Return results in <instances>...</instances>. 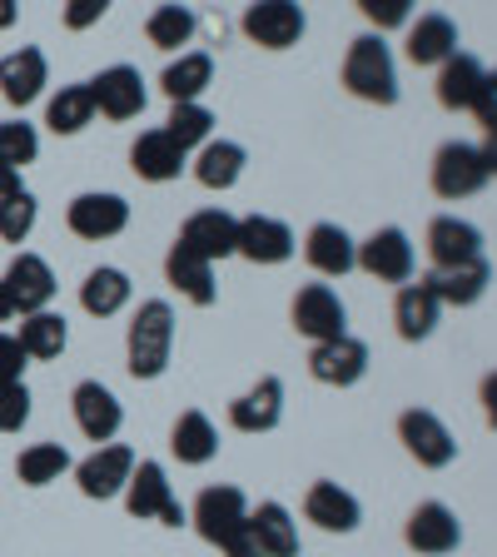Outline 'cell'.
Returning <instances> with one entry per match:
<instances>
[{"label":"cell","mask_w":497,"mask_h":557,"mask_svg":"<svg viewBox=\"0 0 497 557\" xmlns=\"http://www.w3.org/2000/svg\"><path fill=\"white\" fill-rule=\"evenodd\" d=\"M129 373L135 379H160L174 348V309L164 299H145L139 313L129 319Z\"/></svg>","instance_id":"1"},{"label":"cell","mask_w":497,"mask_h":557,"mask_svg":"<svg viewBox=\"0 0 497 557\" xmlns=\"http://www.w3.org/2000/svg\"><path fill=\"white\" fill-rule=\"evenodd\" d=\"M344 85L348 95H359L369 104H394L398 100V70L394 55L383 46L378 35H359L344 55Z\"/></svg>","instance_id":"2"},{"label":"cell","mask_w":497,"mask_h":557,"mask_svg":"<svg viewBox=\"0 0 497 557\" xmlns=\"http://www.w3.org/2000/svg\"><path fill=\"white\" fill-rule=\"evenodd\" d=\"M487 180H493V174H487L483 150H477V145L448 139V145L433 154V189H438L443 199H473Z\"/></svg>","instance_id":"3"},{"label":"cell","mask_w":497,"mask_h":557,"mask_svg":"<svg viewBox=\"0 0 497 557\" xmlns=\"http://www.w3.org/2000/svg\"><path fill=\"white\" fill-rule=\"evenodd\" d=\"M309 21H303V5L299 0H254L244 11V35L264 50H289L303 40Z\"/></svg>","instance_id":"4"},{"label":"cell","mask_w":497,"mask_h":557,"mask_svg":"<svg viewBox=\"0 0 497 557\" xmlns=\"http://www.w3.org/2000/svg\"><path fill=\"white\" fill-rule=\"evenodd\" d=\"M189 518H195V528H199L204 543L224 547L244 522H249V503H244V493L234 483H220V487H204V493H199Z\"/></svg>","instance_id":"5"},{"label":"cell","mask_w":497,"mask_h":557,"mask_svg":"<svg viewBox=\"0 0 497 557\" xmlns=\"http://www.w3.org/2000/svg\"><path fill=\"white\" fill-rule=\"evenodd\" d=\"M294 329H299L303 338H313V344H328V338L348 334L344 299H338L328 284H303V289L294 294Z\"/></svg>","instance_id":"6"},{"label":"cell","mask_w":497,"mask_h":557,"mask_svg":"<svg viewBox=\"0 0 497 557\" xmlns=\"http://www.w3.org/2000/svg\"><path fill=\"white\" fill-rule=\"evenodd\" d=\"M398 438H403V448L413 453L423 468H448L452 458H458V438H452L448 423H443L438 413H428V408H408V413L398 418Z\"/></svg>","instance_id":"7"},{"label":"cell","mask_w":497,"mask_h":557,"mask_svg":"<svg viewBox=\"0 0 497 557\" xmlns=\"http://www.w3.org/2000/svg\"><path fill=\"white\" fill-rule=\"evenodd\" d=\"M359 269L369 278H378V284H408L413 278V244H408V234L398 224L373 230L359 244Z\"/></svg>","instance_id":"8"},{"label":"cell","mask_w":497,"mask_h":557,"mask_svg":"<svg viewBox=\"0 0 497 557\" xmlns=\"http://www.w3.org/2000/svg\"><path fill=\"white\" fill-rule=\"evenodd\" d=\"M125 508L135 512V518H160L164 528H179V522H185V508L174 503V487L160 463H135V473H129V483H125Z\"/></svg>","instance_id":"9"},{"label":"cell","mask_w":497,"mask_h":557,"mask_svg":"<svg viewBox=\"0 0 497 557\" xmlns=\"http://www.w3.org/2000/svg\"><path fill=\"white\" fill-rule=\"evenodd\" d=\"M65 224H70V234H80V239H90V244L115 239V234H125V224H129V205L120 195H100V189H90V195L70 199Z\"/></svg>","instance_id":"10"},{"label":"cell","mask_w":497,"mask_h":557,"mask_svg":"<svg viewBox=\"0 0 497 557\" xmlns=\"http://www.w3.org/2000/svg\"><path fill=\"white\" fill-rule=\"evenodd\" d=\"M403 537H408L413 553L443 557V553H452V547L463 543V522H458V512H452L448 503H418V508L408 512Z\"/></svg>","instance_id":"11"},{"label":"cell","mask_w":497,"mask_h":557,"mask_svg":"<svg viewBox=\"0 0 497 557\" xmlns=\"http://www.w3.org/2000/svg\"><path fill=\"white\" fill-rule=\"evenodd\" d=\"M129 473H135V453L125 448V443H104V448H95L90 458H85L80 468H75V483H80L85 498H115V493H125Z\"/></svg>","instance_id":"12"},{"label":"cell","mask_w":497,"mask_h":557,"mask_svg":"<svg viewBox=\"0 0 497 557\" xmlns=\"http://www.w3.org/2000/svg\"><path fill=\"white\" fill-rule=\"evenodd\" d=\"M309 373L319 383H334V388H348V383H359L369 373V344L353 334H338L328 344H313L309 354Z\"/></svg>","instance_id":"13"},{"label":"cell","mask_w":497,"mask_h":557,"mask_svg":"<svg viewBox=\"0 0 497 557\" xmlns=\"http://www.w3.org/2000/svg\"><path fill=\"white\" fill-rule=\"evenodd\" d=\"M70 408H75V423H80V433L90 443H110L120 433V423H125V408H120V398L104 388V383L85 379L75 394H70Z\"/></svg>","instance_id":"14"},{"label":"cell","mask_w":497,"mask_h":557,"mask_svg":"<svg viewBox=\"0 0 497 557\" xmlns=\"http://www.w3.org/2000/svg\"><path fill=\"white\" fill-rule=\"evenodd\" d=\"M90 95H95V110L104 120H135L145 110V81H139L135 65H110L100 70L90 81Z\"/></svg>","instance_id":"15"},{"label":"cell","mask_w":497,"mask_h":557,"mask_svg":"<svg viewBox=\"0 0 497 557\" xmlns=\"http://www.w3.org/2000/svg\"><path fill=\"white\" fill-rule=\"evenodd\" d=\"M423 284H428V289L438 294V304L468 309V304H477V299L487 294V284H493V264H487V259L477 255V259H468V264L428 269V274H423Z\"/></svg>","instance_id":"16"},{"label":"cell","mask_w":497,"mask_h":557,"mask_svg":"<svg viewBox=\"0 0 497 557\" xmlns=\"http://www.w3.org/2000/svg\"><path fill=\"white\" fill-rule=\"evenodd\" d=\"M5 294H11L15 313H40L55 299V274L40 255H15L5 269Z\"/></svg>","instance_id":"17"},{"label":"cell","mask_w":497,"mask_h":557,"mask_svg":"<svg viewBox=\"0 0 497 557\" xmlns=\"http://www.w3.org/2000/svg\"><path fill=\"white\" fill-rule=\"evenodd\" d=\"M294 230L284 220H269V214H249L239 220V244H234V255L254 259V264H284L294 255Z\"/></svg>","instance_id":"18"},{"label":"cell","mask_w":497,"mask_h":557,"mask_svg":"<svg viewBox=\"0 0 497 557\" xmlns=\"http://www.w3.org/2000/svg\"><path fill=\"white\" fill-rule=\"evenodd\" d=\"M46 81H50V65H46V50H35V46H21V50H11V55L0 60V95L11 104H30V100H40V90H46Z\"/></svg>","instance_id":"19"},{"label":"cell","mask_w":497,"mask_h":557,"mask_svg":"<svg viewBox=\"0 0 497 557\" xmlns=\"http://www.w3.org/2000/svg\"><path fill=\"white\" fill-rule=\"evenodd\" d=\"M179 244H189L195 255L209 259V264H214V259H229L234 244H239V220L224 214V209H199V214H189L185 220Z\"/></svg>","instance_id":"20"},{"label":"cell","mask_w":497,"mask_h":557,"mask_svg":"<svg viewBox=\"0 0 497 557\" xmlns=\"http://www.w3.org/2000/svg\"><path fill=\"white\" fill-rule=\"evenodd\" d=\"M483 255V234L477 224L458 220V214H438L428 224V259L433 269H452V264H468V259Z\"/></svg>","instance_id":"21"},{"label":"cell","mask_w":497,"mask_h":557,"mask_svg":"<svg viewBox=\"0 0 497 557\" xmlns=\"http://www.w3.org/2000/svg\"><path fill=\"white\" fill-rule=\"evenodd\" d=\"M303 518L309 522H319L324 533H353L359 528V518H363V508H359V498L348 493V487H338V483H313L309 487V498H303Z\"/></svg>","instance_id":"22"},{"label":"cell","mask_w":497,"mask_h":557,"mask_svg":"<svg viewBox=\"0 0 497 557\" xmlns=\"http://www.w3.org/2000/svg\"><path fill=\"white\" fill-rule=\"evenodd\" d=\"M278 413H284V383L274 373H264L249 394H239L229 404V423L239 433H269L278 423Z\"/></svg>","instance_id":"23"},{"label":"cell","mask_w":497,"mask_h":557,"mask_svg":"<svg viewBox=\"0 0 497 557\" xmlns=\"http://www.w3.org/2000/svg\"><path fill=\"white\" fill-rule=\"evenodd\" d=\"M164 274H170L174 289L185 294L189 304H199V309H209V304L220 299V289H214V264H209L204 255H195L189 244H174L170 259H164Z\"/></svg>","instance_id":"24"},{"label":"cell","mask_w":497,"mask_h":557,"mask_svg":"<svg viewBox=\"0 0 497 557\" xmlns=\"http://www.w3.org/2000/svg\"><path fill=\"white\" fill-rule=\"evenodd\" d=\"M129 170H135L139 180H150V185H164V180H179L185 150H179L164 129H145V135L135 139V150H129Z\"/></svg>","instance_id":"25"},{"label":"cell","mask_w":497,"mask_h":557,"mask_svg":"<svg viewBox=\"0 0 497 557\" xmlns=\"http://www.w3.org/2000/svg\"><path fill=\"white\" fill-rule=\"evenodd\" d=\"M303 259H309L319 274L338 278L348 269H359V244L344 234V224H313L309 239H303Z\"/></svg>","instance_id":"26"},{"label":"cell","mask_w":497,"mask_h":557,"mask_svg":"<svg viewBox=\"0 0 497 557\" xmlns=\"http://www.w3.org/2000/svg\"><path fill=\"white\" fill-rule=\"evenodd\" d=\"M438 294L418 278V284H403L394 299V324H398V338H408V344H418V338H428L433 329H438Z\"/></svg>","instance_id":"27"},{"label":"cell","mask_w":497,"mask_h":557,"mask_svg":"<svg viewBox=\"0 0 497 557\" xmlns=\"http://www.w3.org/2000/svg\"><path fill=\"white\" fill-rule=\"evenodd\" d=\"M483 60L477 55H448L438 65V104L443 110H473V100H477V85H483Z\"/></svg>","instance_id":"28"},{"label":"cell","mask_w":497,"mask_h":557,"mask_svg":"<svg viewBox=\"0 0 497 557\" xmlns=\"http://www.w3.org/2000/svg\"><path fill=\"white\" fill-rule=\"evenodd\" d=\"M249 533L264 557H299V528L284 503H259V512H249Z\"/></svg>","instance_id":"29"},{"label":"cell","mask_w":497,"mask_h":557,"mask_svg":"<svg viewBox=\"0 0 497 557\" xmlns=\"http://www.w3.org/2000/svg\"><path fill=\"white\" fill-rule=\"evenodd\" d=\"M448 55H458V25L448 15H418V25L408 30V60L413 65H443Z\"/></svg>","instance_id":"30"},{"label":"cell","mask_w":497,"mask_h":557,"mask_svg":"<svg viewBox=\"0 0 497 557\" xmlns=\"http://www.w3.org/2000/svg\"><path fill=\"white\" fill-rule=\"evenodd\" d=\"M244 145H234V139H204L199 145V160H195V180L204 189H229L239 185V174H244Z\"/></svg>","instance_id":"31"},{"label":"cell","mask_w":497,"mask_h":557,"mask_svg":"<svg viewBox=\"0 0 497 557\" xmlns=\"http://www.w3.org/2000/svg\"><path fill=\"white\" fill-rule=\"evenodd\" d=\"M209 81H214V60H209L204 50H185V55L160 75V90L170 95L174 104H189L209 90Z\"/></svg>","instance_id":"32"},{"label":"cell","mask_w":497,"mask_h":557,"mask_svg":"<svg viewBox=\"0 0 497 557\" xmlns=\"http://www.w3.org/2000/svg\"><path fill=\"white\" fill-rule=\"evenodd\" d=\"M80 304H85V313H95V319L120 313L129 304V274H125V269H110V264L90 269V274H85V284H80Z\"/></svg>","instance_id":"33"},{"label":"cell","mask_w":497,"mask_h":557,"mask_svg":"<svg viewBox=\"0 0 497 557\" xmlns=\"http://www.w3.org/2000/svg\"><path fill=\"white\" fill-rule=\"evenodd\" d=\"M170 448L179 463H209L214 453H220V433H214V423H209L199 408H189V413H179V423H174L170 433Z\"/></svg>","instance_id":"34"},{"label":"cell","mask_w":497,"mask_h":557,"mask_svg":"<svg viewBox=\"0 0 497 557\" xmlns=\"http://www.w3.org/2000/svg\"><path fill=\"white\" fill-rule=\"evenodd\" d=\"M90 120H95L90 81H85V85H60V95L46 104V125L55 129V135H80Z\"/></svg>","instance_id":"35"},{"label":"cell","mask_w":497,"mask_h":557,"mask_svg":"<svg viewBox=\"0 0 497 557\" xmlns=\"http://www.w3.org/2000/svg\"><path fill=\"white\" fill-rule=\"evenodd\" d=\"M21 348L30 354V359H60V348H65V338H70V329H65V319L60 313H50V309H40V313H25L21 319Z\"/></svg>","instance_id":"36"},{"label":"cell","mask_w":497,"mask_h":557,"mask_svg":"<svg viewBox=\"0 0 497 557\" xmlns=\"http://www.w3.org/2000/svg\"><path fill=\"white\" fill-rule=\"evenodd\" d=\"M195 30H199V21H195V11L189 5H154L150 11V21H145V35H150V46H160V50H179V46H189L195 40Z\"/></svg>","instance_id":"37"},{"label":"cell","mask_w":497,"mask_h":557,"mask_svg":"<svg viewBox=\"0 0 497 557\" xmlns=\"http://www.w3.org/2000/svg\"><path fill=\"white\" fill-rule=\"evenodd\" d=\"M70 468V453H65V443H30V448L15 458V473H21V483L25 487H46V483H55L60 473Z\"/></svg>","instance_id":"38"},{"label":"cell","mask_w":497,"mask_h":557,"mask_svg":"<svg viewBox=\"0 0 497 557\" xmlns=\"http://www.w3.org/2000/svg\"><path fill=\"white\" fill-rule=\"evenodd\" d=\"M209 129H214V115H209L199 100H189V104H174L170 110V120H164V135L179 145V150H195V145H204L209 139Z\"/></svg>","instance_id":"39"},{"label":"cell","mask_w":497,"mask_h":557,"mask_svg":"<svg viewBox=\"0 0 497 557\" xmlns=\"http://www.w3.org/2000/svg\"><path fill=\"white\" fill-rule=\"evenodd\" d=\"M35 214H40V209H35L30 189H15V195H5V199H0V239H5V244L30 239Z\"/></svg>","instance_id":"40"},{"label":"cell","mask_w":497,"mask_h":557,"mask_svg":"<svg viewBox=\"0 0 497 557\" xmlns=\"http://www.w3.org/2000/svg\"><path fill=\"white\" fill-rule=\"evenodd\" d=\"M35 154H40L35 125H25V120H0V160L11 164V170H25V164H35Z\"/></svg>","instance_id":"41"},{"label":"cell","mask_w":497,"mask_h":557,"mask_svg":"<svg viewBox=\"0 0 497 557\" xmlns=\"http://www.w3.org/2000/svg\"><path fill=\"white\" fill-rule=\"evenodd\" d=\"M25 423H30V388L0 383V433H21Z\"/></svg>","instance_id":"42"},{"label":"cell","mask_w":497,"mask_h":557,"mask_svg":"<svg viewBox=\"0 0 497 557\" xmlns=\"http://www.w3.org/2000/svg\"><path fill=\"white\" fill-rule=\"evenodd\" d=\"M363 11V21L378 25V30H398V25H408V15H413L418 0H353Z\"/></svg>","instance_id":"43"},{"label":"cell","mask_w":497,"mask_h":557,"mask_svg":"<svg viewBox=\"0 0 497 557\" xmlns=\"http://www.w3.org/2000/svg\"><path fill=\"white\" fill-rule=\"evenodd\" d=\"M104 11H110V0H65V30H90Z\"/></svg>","instance_id":"44"},{"label":"cell","mask_w":497,"mask_h":557,"mask_svg":"<svg viewBox=\"0 0 497 557\" xmlns=\"http://www.w3.org/2000/svg\"><path fill=\"white\" fill-rule=\"evenodd\" d=\"M25 359H30V354L21 348V338H15V334H0V383H21Z\"/></svg>","instance_id":"45"},{"label":"cell","mask_w":497,"mask_h":557,"mask_svg":"<svg viewBox=\"0 0 497 557\" xmlns=\"http://www.w3.org/2000/svg\"><path fill=\"white\" fill-rule=\"evenodd\" d=\"M473 115H477V125H483V129H497V70H487L483 85H477Z\"/></svg>","instance_id":"46"},{"label":"cell","mask_w":497,"mask_h":557,"mask_svg":"<svg viewBox=\"0 0 497 557\" xmlns=\"http://www.w3.org/2000/svg\"><path fill=\"white\" fill-rule=\"evenodd\" d=\"M483 418H487V429H497V369L483 379Z\"/></svg>","instance_id":"47"},{"label":"cell","mask_w":497,"mask_h":557,"mask_svg":"<svg viewBox=\"0 0 497 557\" xmlns=\"http://www.w3.org/2000/svg\"><path fill=\"white\" fill-rule=\"evenodd\" d=\"M15 189H25V185H21V170H11V164L0 160V199L15 195Z\"/></svg>","instance_id":"48"},{"label":"cell","mask_w":497,"mask_h":557,"mask_svg":"<svg viewBox=\"0 0 497 557\" xmlns=\"http://www.w3.org/2000/svg\"><path fill=\"white\" fill-rule=\"evenodd\" d=\"M483 150V164H487V174H497V129H487V139L477 145Z\"/></svg>","instance_id":"49"},{"label":"cell","mask_w":497,"mask_h":557,"mask_svg":"<svg viewBox=\"0 0 497 557\" xmlns=\"http://www.w3.org/2000/svg\"><path fill=\"white\" fill-rule=\"evenodd\" d=\"M15 15H21V0H0V30H11Z\"/></svg>","instance_id":"50"},{"label":"cell","mask_w":497,"mask_h":557,"mask_svg":"<svg viewBox=\"0 0 497 557\" xmlns=\"http://www.w3.org/2000/svg\"><path fill=\"white\" fill-rule=\"evenodd\" d=\"M15 313V304H11V294H5V278H0V324Z\"/></svg>","instance_id":"51"}]
</instances>
